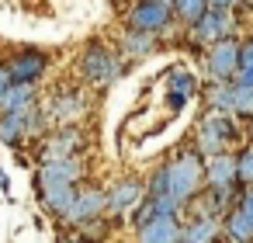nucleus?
Masks as SVG:
<instances>
[{
  "mask_svg": "<svg viewBox=\"0 0 253 243\" xmlns=\"http://www.w3.org/2000/svg\"><path fill=\"white\" fill-rule=\"evenodd\" d=\"M101 215H104V191L101 188H77V198H73V205H70V212L63 219L70 226L84 229L87 222H94Z\"/></svg>",
  "mask_w": 253,
  "mask_h": 243,
  "instance_id": "11",
  "label": "nucleus"
},
{
  "mask_svg": "<svg viewBox=\"0 0 253 243\" xmlns=\"http://www.w3.org/2000/svg\"><path fill=\"white\" fill-rule=\"evenodd\" d=\"M35 104V87H18L11 84L4 91V97H0V115H21Z\"/></svg>",
  "mask_w": 253,
  "mask_h": 243,
  "instance_id": "17",
  "label": "nucleus"
},
{
  "mask_svg": "<svg viewBox=\"0 0 253 243\" xmlns=\"http://www.w3.org/2000/svg\"><path fill=\"white\" fill-rule=\"evenodd\" d=\"M205 184L215 191H232L236 184V156L232 153H218L205 163Z\"/></svg>",
  "mask_w": 253,
  "mask_h": 243,
  "instance_id": "14",
  "label": "nucleus"
},
{
  "mask_svg": "<svg viewBox=\"0 0 253 243\" xmlns=\"http://www.w3.org/2000/svg\"><path fill=\"white\" fill-rule=\"evenodd\" d=\"M80 177H84L80 156L77 160H49V163L39 167L35 184H39V191H45V188H77Z\"/></svg>",
  "mask_w": 253,
  "mask_h": 243,
  "instance_id": "7",
  "label": "nucleus"
},
{
  "mask_svg": "<svg viewBox=\"0 0 253 243\" xmlns=\"http://www.w3.org/2000/svg\"><path fill=\"white\" fill-rule=\"evenodd\" d=\"M11 87V77H7V66L0 63V97H4V91Z\"/></svg>",
  "mask_w": 253,
  "mask_h": 243,
  "instance_id": "28",
  "label": "nucleus"
},
{
  "mask_svg": "<svg viewBox=\"0 0 253 243\" xmlns=\"http://www.w3.org/2000/svg\"><path fill=\"white\" fill-rule=\"evenodd\" d=\"M0 188H7V177H4V170H0Z\"/></svg>",
  "mask_w": 253,
  "mask_h": 243,
  "instance_id": "30",
  "label": "nucleus"
},
{
  "mask_svg": "<svg viewBox=\"0 0 253 243\" xmlns=\"http://www.w3.org/2000/svg\"><path fill=\"white\" fill-rule=\"evenodd\" d=\"M39 198H42V205L52 212V215H66L70 212V205H73V198H77V188H45V191H39Z\"/></svg>",
  "mask_w": 253,
  "mask_h": 243,
  "instance_id": "18",
  "label": "nucleus"
},
{
  "mask_svg": "<svg viewBox=\"0 0 253 243\" xmlns=\"http://www.w3.org/2000/svg\"><path fill=\"white\" fill-rule=\"evenodd\" d=\"M173 18V4H163V0H146V4H135L128 11V32L135 35H156L170 25Z\"/></svg>",
  "mask_w": 253,
  "mask_h": 243,
  "instance_id": "5",
  "label": "nucleus"
},
{
  "mask_svg": "<svg viewBox=\"0 0 253 243\" xmlns=\"http://www.w3.org/2000/svg\"><path fill=\"white\" fill-rule=\"evenodd\" d=\"M191 94H194V77L191 73H173L170 77V108H184Z\"/></svg>",
  "mask_w": 253,
  "mask_h": 243,
  "instance_id": "22",
  "label": "nucleus"
},
{
  "mask_svg": "<svg viewBox=\"0 0 253 243\" xmlns=\"http://www.w3.org/2000/svg\"><path fill=\"white\" fill-rule=\"evenodd\" d=\"M142 198H146V184L139 177H122L111 184V191H104V208L111 215H125V212H135Z\"/></svg>",
  "mask_w": 253,
  "mask_h": 243,
  "instance_id": "8",
  "label": "nucleus"
},
{
  "mask_svg": "<svg viewBox=\"0 0 253 243\" xmlns=\"http://www.w3.org/2000/svg\"><path fill=\"white\" fill-rule=\"evenodd\" d=\"M63 243H94V240H87V236H84V233H77V236H66V240H63Z\"/></svg>",
  "mask_w": 253,
  "mask_h": 243,
  "instance_id": "29",
  "label": "nucleus"
},
{
  "mask_svg": "<svg viewBox=\"0 0 253 243\" xmlns=\"http://www.w3.org/2000/svg\"><path fill=\"white\" fill-rule=\"evenodd\" d=\"M232 111L236 115H253V87L232 84Z\"/></svg>",
  "mask_w": 253,
  "mask_h": 243,
  "instance_id": "24",
  "label": "nucleus"
},
{
  "mask_svg": "<svg viewBox=\"0 0 253 243\" xmlns=\"http://www.w3.org/2000/svg\"><path fill=\"white\" fill-rule=\"evenodd\" d=\"M205 11H208V4L205 0H180V4H173V14L191 28V25H198L201 18H205Z\"/></svg>",
  "mask_w": 253,
  "mask_h": 243,
  "instance_id": "23",
  "label": "nucleus"
},
{
  "mask_svg": "<svg viewBox=\"0 0 253 243\" xmlns=\"http://www.w3.org/2000/svg\"><path fill=\"white\" fill-rule=\"evenodd\" d=\"M205 101H208L211 115L229 118V115H232V84H215V80H211V87L205 91Z\"/></svg>",
  "mask_w": 253,
  "mask_h": 243,
  "instance_id": "20",
  "label": "nucleus"
},
{
  "mask_svg": "<svg viewBox=\"0 0 253 243\" xmlns=\"http://www.w3.org/2000/svg\"><path fill=\"white\" fill-rule=\"evenodd\" d=\"M45 63H49L45 52H39V49H21V52H14V59L4 63V66H7L11 84H18V87H35L39 77L45 73Z\"/></svg>",
  "mask_w": 253,
  "mask_h": 243,
  "instance_id": "10",
  "label": "nucleus"
},
{
  "mask_svg": "<svg viewBox=\"0 0 253 243\" xmlns=\"http://www.w3.org/2000/svg\"><path fill=\"white\" fill-rule=\"evenodd\" d=\"M236 181H243V184L253 188V143L236 156Z\"/></svg>",
  "mask_w": 253,
  "mask_h": 243,
  "instance_id": "25",
  "label": "nucleus"
},
{
  "mask_svg": "<svg viewBox=\"0 0 253 243\" xmlns=\"http://www.w3.org/2000/svg\"><path fill=\"white\" fill-rule=\"evenodd\" d=\"M208 73L215 77V84H232L236 80V73H239V42L236 39L215 42L208 49Z\"/></svg>",
  "mask_w": 253,
  "mask_h": 243,
  "instance_id": "9",
  "label": "nucleus"
},
{
  "mask_svg": "<svg viewBox=\"0 0 253 243\" xmlns=\"http://www.w3.org/2000/svg\"><path fill=\"white\" fill-rule=\"evenodd\" d=\"M163 170H167V198H173L180 208L191 198H198V188H201V177H205V163H201V156L194 149L173 156L170 163H163Z\"/></svg>",
  "mask_w": 253,
  "mask_h": 243,
  "instance_id": "1",
  "label": "nucleus"
},
{
  "mask_svg": "<svg viewBox=\"0 0 253 243\" xmlns=\"http://www.w3.org/2000/svg\"><path fill=\"white\" fill-rule=\"evenodd\" d=\"M222 233V222L211 219V215H198L191 219L187 226H180V240L177 243H215Z\"/></svg>",
  "mask_w": 253,
  "mask_h": 243,
  "instance_id": "15",
  "label": "nucleus"
},
{
  "mask_svg": "<svg viewBox=\"0 0 253 243\" xmlns=\"http://www.w3.org/2000/svg\"><path fill=\"white\" fill-rule=\"evenodd\" d=\"M239 139V129L232 118H222V115H205V122L198 125V149L205 156H218V153H229V143Z\"/></svg>",
  "mask_w": 253,
  "mask_h": 243,
  "instance_id": "4",
  "label": "nucleus"
},
{
  "mask_svg": "<svg viewBox=\"0 0 253 243\" xmlns=\"http://www.w3.org/2000/svg\"><path fill=\"white\" fill-rule=\"evenodd\" d=\"M80 149H84L80 129L66 125V129H59V132H52V136L45 139V146H42V163H49V160H77Z\"/></svg>",
  "mask_w": 253,
  "mask_h": 243,
  "instance_id": "13",
  "label": "nucleus"
},
{
  "mask_svg": "<svg viewBox=\"0 0 253 243\" xmlns=\"http://www.w3.org/2000/svg\"><path fill=\"white\" fill-rule=\"evenodd\" d=\"M122 73V63L111 49H104L101 42H90L80 56V77L90 84V87H108L111 80H118Z\"/></svg>",
  "mask_w": 253,
  "mask_h": 243,
  "instance_id": "3",
  "label": "nucleus"
},
{
  "mask_svg": "<svg viewBox=\"0 0 253 243\" xmlns=\"http://www.w3.org/2000/svg\"><path fill=\"white\" fill-rule=\"evenodd\" d=\"M232 28H236V7L232 4H208L205 18L198 25H191V42L211 49L215 42L232 39Z\"/></svg>",
  "mask_w": 253,
  "mask_h": 243,
  "instance_id": "2",
  "label": "nucleus"
},
{
  "mask_svg": "<svg viewBox=\"0 0 253 243\" xmlns=\"http://www.w3.org/2000/svg\"><path fill=\"white\" fill-rule=\"evenodd\" d=\"M180 219H170V215H163V219H153L149 226H142L139 229V240L135 243H177L180 240Z\"/></svg>",
  "mask_w": 253,
  "mask_h": 243,
  "instance_id": "16",
  "label": "nucleus"
},
{
  "mask_svg": "<svg viewBox=\"0 0 253 243\" xmlns=\"http://www.w3.org/2000/svg\"><path fill=\"white\" fill-rule=\"evenodd\" d=\"M84 111H87V97H84V91H77V87H63V91H56V94L49 97L42 118H45V122L70 125V122H77Z\"/></svg>",
  "mask_w": 253,
  "mask_h": 243,
  "instance_id": "6",
  "label": "nucleus"
},
{
  "mask_svg": "<svg viewBox=\"0 0 253 243\" xmlns=\"http://www.w3.org/2000/svg\"><path fill=\"white\" fill-rule=\"evenodd\" d=\"M118 49H122V56H128V59H142V56H149V52L156 49V35H135V32H125L122 42H118Z\"/></svg>",
  "mask_w": 253,
  "mask_h": 243,
  "instance_id": "19",
  "label": "nucleus"
},
{
  "mask_svg": "<svg viewBox=\"0 0 253 243\" xmlns=\"http://www.w3.org/2000/svg\"><path fill=\"white\" fill-rule=\"evenodd\" d=\"M42 125H45V118H42L39 104H32L21 115H0V143H7V146L11 143H21L25 136H35Z\"/></svg>",
  "mask_w": 253,
  "mask_h": 243,
  "instance_id": "12",
  "label": "nucleus"
},
{
  "mask_svg": "<svg viewBox=\"0 0 253 243\" xmlns=\"http://www.w3.org/2000/svg\"><path fill=\"white\" fill-rule=\"evenodd\" d=\"M236 212H243V215L253 222V188H246V191L239 194V208H236Z\"/></svg>",
  "mask_w": 253,
  "mask_h": 243,
  "instance_id": "27",
  "label": "nucleus"
},
{
  "mask_svg": "<svg viewBox=\"0 0 253 243\" xmlns=\"http://www.w3.org/2000/svg\"><path fill=\"white\" fill-rule=\"evenodd\" d=\"M222 229L229 233V243H253V222H250L243 212H236V208L225 215Z\"/></svg>",
  "mask_w": 253,
  "mask_h": 243,
  "instance_id": "21",
  "label": "nucleus"
},
{
  "mask_svg": "<svg viewBox=\"0 0 253 243\" xmlns=\"http://www.w3.org/2000/svg\"><path fill=\"white\" fill-rule=\"evenodd\" d=\"M239 70H253V35L239 42Z\"/></svg>",
  "mask_w": 253,
  "mask_h": 243,
  "instance_id": "26",
  "label": "nucleus"
}]
</instances>
